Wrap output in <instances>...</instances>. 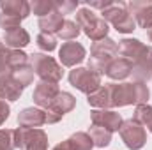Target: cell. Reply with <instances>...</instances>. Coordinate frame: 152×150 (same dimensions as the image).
<instances>
[{
  "label": "cell",
  "mask_w": 152,
  "mask_h": 150,
  "mask_svg": "<svg viewBox=\"0 0 152 150\" xmlns=\"http://www.w3.org/2000/svg\"><path fill=\"white\" fill-rule=\"evenodd\" d=\"M60 94V90H58V83H50V81H39L37 85H36V88H34V95H32V99H34V103L41 106V108H50L51 106V103L55 101V97Z\"/></svg>",
  "instance_id": "cell-13"
},
{
  "label": "cell",
  "mask_w": 152,
  "mask_h": 150,
  "mask_svg": "<svg viewBox=\"0 0 152 150\" xmlns=\"http://www.w3.org/2000/svg\"><path fill=\"white\" fill-rule=\"evenodd\" d=\"M87 101L96 110H110V108H113L112 106V88H110V83H106L104 87L101 85L99 90H96L94 94L87 95Z\"/></svg>",
  "instance_id": "cell-20"
},
{
  "label": "cell",
  "mask_w": 152,
  "mask_h": 150,
  "mask_svg": "<svg viewBox=\"0 0 152 150\" xmlns=\"http://www.w3.org/2000/svg\"><path fill=\"white\" fill-rule=\"evenodd\" d=\"M122 5L134 18L136 25H140L145 30L152 28V0H131Z\"/></svg>",
  "instance_id": "cell-10"
},
{
  "label": "cell",
  "mask_w": 152,
  "mask_h": 150,
  "mask_svg": "<svg viewBox=\"0 0 152 150\" xmlns=\"http://www.w3.org/2000/svg\"><path fill=\"white\" fill-rule=\"evenodd\" d=\"M145 44L142 42V41H138V39H122L120 41V44H118V51H120V55L124 57V58H127V60H131V62H136L142 55H143V51H145Z\"/></svg>",
  "instance_id": "cell-18"
},
{
  "label": "cell",
  "mask_w": 152,
  "mask_h": 150,
  "mask_svg": "<svg viewBox=\"0 0 152 150\" xmlns=\"http://www.w3.org/2000/svg\"><path fill=\"white\" fill-rule=\"evenodd\" d=\"M80 27L76 25V21H69V20H66L64 21V25H62V28H60V32H58V37L64 39V41H73L80 36Z\"/></svg>",
  "instance_id": "cell-28"
},
{
  "label": "cell",
  "mask_w": 152,
  "mask_h": 150,
  "mask_svg": "<svg viewBox=\"0 0 152 150\" xmlns=\"http://www.w3.org/2000/svg\"><path fill=\"white\" fill-rule=\"evenodd\" d=\"M9 113H11V108H9V104L5 103V101H2L0 99V125L9 118Z\"/></svg>",
  "instance_id": "cell-35"
},
{
  "label": "cell",
  "mask_w": 152,
  "mask_h": 150,
  "mask_svg": "<svg viewBox=\"0 0 152 150\" xmlns=\"http://www.w3.org/2000/svg\"><path fill=\"white\" fill-rule=\"evenodd\" d=\"M88 136L92 138L94 147H99V149H104L112 141V133L106 131L104 127H99V125H92L88 131Z\"/></svg>",
  "instance_id": "cell-24"
},
{
  "label": "cell",
  "mask_w": 152,
  "mask_h": 150,
  "mask_svg": "<svg viewBox=\"0 0 152 150\" xmlns=\"http://www.w3.org/2000/svg\"><path fill=\"white\" fill-rule=\"evenodd\" d=\"M66 141L69 143L71 150H92L94 149V141L88 136V133H75Z\"/></svg>",
  "instance_id": "cell-23"
},
{
  "label": "cell",
  "mask_w": 152,
  "mask_h": 150,
  "mask_svg": "<svg viewBox=\"0 0 152 150\" xmlns=\"http://www.w3.org/2000/svg\"><path fill=\"white\" fill-rule=\"evenodd\" d=\"M131 71H133V62L127 60V58H113L103 74H106L110 79H126L127 76H131Z\"/></svg>",
  "instance_id": "cell-17"
},
{
  "label": "cell",
  "mask_w": 152,
  "mask_h": 150,
  "mask_svg": "<svg viewBox=\"0 0 152 150\" xmlns=\"http://www.w3.org/2000/svg\"><path fill=\"white\" fill-rule=\"evenodd\" d=\"M12 73H14V69L11 67V64H9V60H7V48L4 46V48L0 50V79L11 78Z\"/></svg>",
  "instance_id": "cell-31"
},
{
  "label": "cell",
  "mask_w": 152,
  "mask_h": 150,
  "mask_svg": "<svg viewBox=\"0 0 152 150\" xmlns=\"http://www.w3.org/2000/svg\"><path fill=\"white\" fill-rule=\"evenodd\" d=\"M53 5H55V11L60 12V14L64 16V14H71V12H75L76 7L80 5V2H78V0H55Z\"/></svg>",
  "instance_id": "cell-29"
},
{
  "label": "cell",
  "mask_w": 152,
  "mask_h": 150,
  "mask_svg": "<svg viewBox=\"0 0 152 150\" xmlns=\"http://www.w3.org/2000/svg\"><path fill=\"white\" fill-rule=\"evenodd\" d=\"M115 2H112V0H94V2H87L85 5L88 7V9H101V12L104 11V9H108L110 5H113Z\"/></svg>",
  "instance_id": "cell-34"
},
{
  "label": "cell",
  "mask_w": 152,
  "mask_h": 150,
  "mask_svg": "<svg viewBox=\"0 0 152 150\" xmlns=\"http://www.w3.org/2000/svg\"><path fill=\"white\" fill-rule=\"evenodd\" d=\"M46 124V113L41 108H25L18 115V125L27 129H39Z\"/></svg>",
  "instance_id": "cell-15"
},
{
  "label": "cell",
  "mask_w": 152,
  "mask_h": 150,
  "mask_svg": "<svg viewBox=\"0 0 152 150\" xmlns=\"http://www.w3.org/2000/svg\"><path fill=\"white\" fill-rule=\"evenodd\" d=\"M118 53V46L113 39L106 37L103 41H97L92 44L90 48V58H88V69L103 74L106 66L115 58V55Z\"/></svg>",
  "instance_id": "cell-4"
},
{
  "label": "cell",
  "mask_w": 152,
  "mask_h": 150,
  "mask_svg": "<svg viewBox=\"0 0 152 150\" xmlns=\"http://www.w3.org/2000/svg\"><path fill=\"white\" fill-rule=\"evenodd\" d=\"M28 42H30V36L21 27L12 28V30H7L4 34V44L9 50H21V48L28 46Z\"/></svg>",
  "instance_id": "cell-19"
},
{
  "label": "cell",
  "mask_w": 152,
  "mask_h": 150,
  "mask_svg": "<svg viewBox=\"0 0 152 150\" xmlns=\"http://www.w3.org/2000/svg\"><path fill=\"white\" fill-rule=\"evenodd\" d=\"M14 149V129H0V150Z\"/></svg>",
  "instance_id": "cell-30"
},
{
  "label": "cell",
  "mask_w": 152,
  "mask_h": 150,
  "mask_svg": "<svg viewBox=\"0 0 152 150\" xmlns=\"http://www.w3.org/2000/svg\"><path fill=\"white\" fill-rule=\"evenodd\" d=\"M76 25L80 27V30L85 32V36L88 39H92L94 42L97 41H103V39L108 37V23L99 18L92 9L88 7H81L78 12H76Z\"/></svg>",
  "instance_id": "cell-2"
},
{
  "label": "cell",
  "mask_w": 152,
  "mask_h": 150,
  "mask_svg": "<svg viewBox=\"0 0 152 150\" xmlns=\"http://www.w3.org/2000/svg\"><path fill=\"white\" fill-rule=\"evenodd\" d=\"M53 11H55V5H53L51 0H34V2H30V12L37 14L39 18H44Z\"/></svg>",
  "instance_id": "cell-26"
},
{
  "label": "cell",
  "mask_w": 152,
  "mask_h": 150,
  "mask_svg": "<svg viewBox=\"0 0 152 150\" xmlns=\"http://www.w3.org/2000/svg\"><path fill=\"white\" fill-rule=\"evenodd\" d=\"M51 150H71V147H69V143H67V141H62V143L55 145Z\"/></svg>",
  "instance_id": "cell-36"
},
{
  "label": "cell",
  "mask_w": 152,
  "mask_h": 150,
  "mask_svg": "<svg viewBox=\"0 0 152 150\" xmlns=\"http://www.w3.org/2000/svg\"><path fill=\"white\" fill-rule=\"evenodd\" d=\"M147 127H149V131H151V133H152V120H151V124H149Z\"/></svg>",
  "instance_id": "cell-38"
},
{
  "label": "cell",
  "mask_w": 152,
  "mask_h": 150,
  "mask_svg": "<svg viewBox=\"0 0 152 150\" xmlns=\"http://www.w3.org/2000/svg\"><path fill=\"white\" fill-rule=\"evenodd\" d=\"M112 88V106L124 108L129 104H147L151 97V90L145 83L134 81V83H110Z\"/></svg>",
  "instance_id": "cell-1"
},
{
  "label": "cell",
  "mask_w": 152,
  "mask_h": 150,
  "mask_svg": "<svg viewBox=\"0 0 152 150\" xmlns=\"http://www.w3.org/2000/svg\"><path fill=\"white\" fill-rule=\"evenodd\" d=\"M101 18L106 21V23H112L113 28L120 34H131L134 28H136V21L134 18L127 12V9L122 5V4H113L110 5L108 9H104L101 12Z\"/></svg>",
  "instance_id": "cell-6"
},
{
  "label": "cell",
  "mask_w": 152,
  "mask_h": 150,
  "mask_svg": "<svg viewBox=\"0 0 152 150\" xmlns=\"http://www.w3.org/2000/svg\"><path fill=\"white\" fill-rule=\"evenodd\" d=\"M37 46L42 51H53L57 48V39L53 37L51 34H39L37 36Z\"/></svg>",
  "instance_id": "cell-32"
},
{
  "label": "cell",
  "mask_w": 152,
  "mask_h": 150,
  "mask_svg": "<svg viewBox=\"0 0 152 150\" xmlns=\"http://www.w3.org/2000/svg\"><path fill=\"white\" fill-rule=\"evenodd\" d=\"M90 120H92V125L104 127L110 133L118 131L124 122L120 113L113 111V110H94V111H90Z\"/></svg>",
  "instance_id": "cell-12"
},
{
  "label": "cell",
  "mask_w": 152,
  "mask_h": 150,
  "mask_svg": "<svg viewBox=\"0 0 152 150\" xmlns=\"http://www.w3.org/2000/svg\"><path fill=\"white\" fill-rule=\"evenodd\" d=\"M131 76L134 81H140V83H147L152 78V46H147L143 55L136 62H133Z\"/></svg>",
  "instance_id": "cell-14"
},
{
  "label": "cell",
  "mask_w": 152,
  "mask_h": 150,
  "mask_svg": "<svg viewBox=\"0 0 152 150\" xmlns=\"http://www.w3.org/2000/svg\"><path fill=\"white\" fill-rule=\"evenodd\" d=\"M133 120L138 122L140 125H149L152 120V106L149 104H138L133 113Z\"/></svg>",
  "instance_id": "cell-27"
},
{
  "label": "cell",
  "mask_w": 152,
  "mask_h": 150,
  "mask_svg": "<svg viewBox=\"0 0 152 150\" xmlns=\"http://www.w3.org/2000/svg\"><path fill=\"white\" fill-rule=\"evenodd\" d=\"M12 79L25 90L28 85H32L34 81V71L30 66H23V67H18L14 73H12Z\"/></svg>",
  "instance_id": "cell-25"
},
{
  "label": "cell",
  "mask_w": 152,
  "mask_h": 150,
  "mask_svg": "<svg viewBox=\"0 0 152 150\" xmlns=\"http://www.w3.org/2000/svg\"><path fill=\"white\" fill-rule=\"evenodd\" d=\"M2 48H4V42H2V41H0V50H2Z\"/></svg>",
  "instance_id": "cell-39"
},
{
  "label": "cell",
  "mask_w": 152,
  "mask_h": 150,
  "mask_svg": "<svg viewBox=\"0 0 152 150\" xmlns=\"http://www.w3.org/2000/svg\"><path fill=\"white\" fill-rule=\"evenodd\" d=\"M69 83L76 90L90 95L101 88V74L88 67H75L69 73Z\"/></svg>",
  "instance_id": "cell-7"
},
{
  "label": "cell",
  "mask_w": 152,
  "mask_h": 150,
  "mask_svg": "<svg viewBox=\"0 0 152 150\" xmlns=\"http://www.w3.org/2000/svg\"><path fill=\"white\" fill-rule=\"evenodd\" d=\"M23 88L11 78H4L0 79V99L2 101H18L21 97Z\"/></svg>",
  "instance_id": "cell-22"
},
{
  "label": "cell",
  "mask_w": 152,
  "mask_h": 150,
  "mask_svg": "<svg viewBox=\"0 0 152 150\" xmlns=\"http://www.w3.org/2000/svg\"><path fill=\"white\" fill-rule=\"evenodd\" d=\"M75 106H76L75 95L69 94V92H60L55 97V101L51 103V106L44 110V113H46V124H57V122H60L62 117L66 113H69Z\"/></svg>",
  "instance_id": "cell-9"
},
{
  "label": "cell",
  "mask_w": 152,
  "mask_h": 150,
  "mask_svg": "<svg viewBox=\"0 0 152 150\" xmlns=\"http://www.w3.org/2000/svg\"><path fill=\"white\" fill-rule=\"evenodd\" d=\"M28 62H30V67H32L34 74H37L41 81L58 83V81L62 79V76H64L62 66H60L53 57H48V55H44V53L28 55Z\"/></svg>",
  "instance_id": "cell-3"
},
{
  "label": "cell",
  "mask_w": 152,
  "mask_h": 150,
  "mask_svg": "<svg viewBox=\"0 0 152 150\" xmlns=\"http://www.w3.org/2000/svg\"><path fill=\"white\" fill-rule=\"evenodd\" d=\"M147 36H149V41H151V42H152V28H151V30H149V34H147Z\"/></svg>",
  "instance_id": "cell-37"
},
{
  "label": "cell",
  "mask_w": 152,
  "mask_h": 150,
  "mask_svg": "<svg viewBox=\"0 0 152 150\" xmlns=\"http://www.w3.org/2000/svg\"><path fill=\"white\" fill-rule=\"evenodd\" d=\"M85 48L80 42H64L62 48L58 50V58L60 64L66 67H76L78 64H81L85 60Z\"/></svg>",
  "instance_id": "cell-11"
},
{
  "label": "cell",
  "mask_w": 152,
  "mask_h": 150,
  "mask_svg": "<svg viewBox=\"0 0 152 150\" xmlns=\"http://www.w3.org/2000/svg\"><path fill=\"white\" fill-rule=\"evenodd\" d=\"M0 9H2L4 14L18 18V20L23 21L30 14V2H25V0H2Z\"/></svg>",
  "instance_id": "cell-16"
},
{
  "label": "cell",
  "mask_w": 152,
  "mask_h": 150,
  "mask_svg": "<svg viewBox=\"0 0 152 150\" xmlns=\"http://www.w3.org/2000/svg\"><path fill=\"white\" fill-rule=\"evenodd\" d=\"M21 23V20L18 18H12V16H7V14H0V28H4V32L7 30H12V28H18Z\"/></svg>",
  "instance_id": "cell-33"
},
{
  "label": "cell",
  "mask_w": 152,
  "mask_h": 150,
  "mask_svg": "<svg viewBox=\"0 0 152 150\" xmlns=\"http://www.w3.org/2000/svg\"><path fill=\"white\" fill-rule=\"evenodd\" d=\"M64 21H66L64 16H62L60 12L53 11V12H50L48 16L39 18V28H41L42 34H51V36H53V32H57V34L60 32Z\"/></svg>",
  "instance_id": "cell-21"
},
{
  "label": "cell",
  "mask_w": 152,
  "mask_h": 150,
  "mask_svg": "<svg viewBox=\"0 0 152 150\" xmlns=\"http://www.w3.org/2000/svg\"><path fill=\"white\" fill-rule=\"evenodd\" d=\"M14 147L21 150H48V136L42 129H14Z\"/></svg>",
  "instance_id": "cell-5"
},
{
  "label": "cell",
  "mask_w": 152,
  "mask_h": 150,
  "mask_svg": "<svg viewBox=\"0 0 152 150\" xmlns=\"http://www.w3.org/2000/svg\"><path fill=\"white\" fill-rule=\"evenodd\" d=\"M118 133H120V138H122L124 145L129 150H140V149H143V145L147 143L145 129L138 122H134L133 118L124 120L120 129H118Z\"/></svg>",
  "instance_id": "cell-8"
}]
</instances>
